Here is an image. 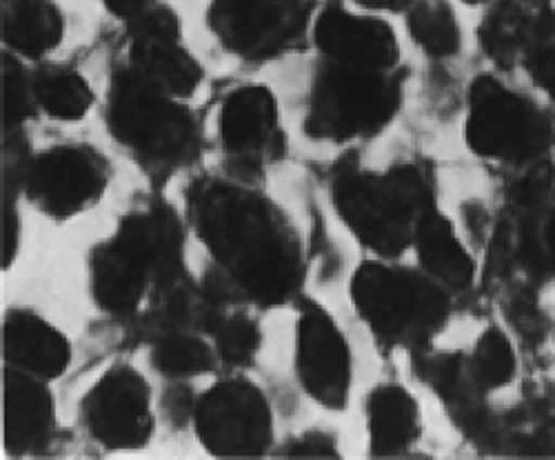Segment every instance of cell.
I'll list each match as a JSON object with an SVG mask.
<instances>
[{"label":"cell","instance_id":"obj_1","mask_svg":"<svg viewBox=\"0 0 555 460\" xmlns=\"http://www.w3.org/2000/svg\"><path fill=\"white\" fill-rule=\"evenodd\" d=\"M184 220L209 256L205 288L229 307L298 305L307 252L292 216L251 182L201 176L184 192Z\"/></svg>","mask_w":555,"mask_h":460},{"label":"cell","instance_id":"obj_2","mask_svg":"<svg viewBox=\"0 0 555 460\" xmlns=\"http://www.w3.org/2000/svg\"><path fill=\"white\" fill-rule=\"evenodd\" d=\"M188 227L178 209L160 199L129 209L116 232L89 252L87 279L94 305L109 316L129 318L158 285L188 273Z\"/></svg>","mask_w":555,"mask_h":460},{"label":"cell","instance_id":"obj_3","mask_svg":"<svg viewBox=\"0 0 555 460\" xmlns=\"http://www.w3.org/2000/svg\"><path fill=\"white\" fill-rule=\"evenodd\" d=\"M103 116L112 141L156 186L203 156V125L188 101L167 94L120 63L109 74Z\"/></svg>","mask_w":555,"mask_h":460},{"label":"cell","instance_id":"obj_4","mask_svg":"<svg viewBox=\"0 0 555 460\" xmlns=\"http://www.w3.org/2000/svg\"><path fill=\"white\" fill-rule=\"evenodd\" d=\"M330 194L356 243L391 260L413 247L418 229L438 209L434 176L421 163H398L380 171L345 169L334 176Z\"/></svg>","mask_w":555,"mask_h":460},{"label":"cell","instance_id":"obj_5","mask_svg":"<svg viewBox=\"0 0 555 460\" xmlns=\"http://www.w3.org/2000/svg\"><path fill=\"white\" fill-rule=\"evenodd\" d=\"M349 296L356 316L383 349L427 352L453 314V294L421 267L391 258L362 260L351 273Z\"/></svg>","mask_w":555,"mask_h":460},{"label":"cell","instance_id":"obj_6","mask_svg":"<svg viewBox=\"0 0 555 460\" xmlns=\"http://www.w3.org/2000/svg\"><path fill=\"white\" fill-rule=\"evenodd\" d=\"M406 74L318 61L302 129L315 143L349 145L372 141L398 118Z\"/></svg>","mask_w":555,"mask_h":460},{"label":"cell","instance_id":"obj_7","mask_svg":"<svg viewBox=\"0 0 555 460\" xmlns=\"http://www.w3.org/2000/svg\"><path fill=\"white\" fill-rule=\"evenodd\" d=\"M3 171L16 178L21 196L54 222L94 209L112 182V167L94 145L65 143L29 152L25 133L3 138Z\"/></svg>","mask_w":555,"mask_h":460},{"label":"cell","instance_id":"obj_8","mask_svg":"<svg viewBox=\"0 0 555 460\" xmlns=\"http://www.w3.org/2000/svg\"><path fill=\"white\" fill-rule=\"evenodd\" d=\"M465 145L498 167L525 171L548 158L555 141L551 116L495 74H478L469 87Z\"/></svg>","mask_w":555,"mask_h":460},{"label":"cell","instance_id":"obj_9","mask_svg":"<svg viewBox=\"0 0 555 460\" xmlns=\"http://www.w3.org/2000/svg\"><path fill=\"white\" fill-rule=\"evenodd\" d=\"M318 8L320 0H209L207 27L229 56L264 65L305 48Z\"/></svg>","mask_w":555,"mask_h":460},{"label":"cell","instance_id":"obj_10","mask_svg":"<svg viewBox=\"0 0 555 460\" xmlns=\"http://www.w3.org/2000/svg\"><path fill=\"white\" fill-rule=\"evenodd\" d=\"M218 143L227 176L251 186L285 158L287 138L271 87L245 82L227 91L218 112Z\"/></svg>","mask_w":555,"mask_h":460},{"label":"cell","instance_id":"obj_11","mask_svg":"<svg viewBox=\"0 0 555 460\" xmlns=\"http://www.w3.org/2000/svg\"><path fill=\"white\" fill-rule=\"evenodd\" d=\"M198 443L218 458H258L273 445V411L264 392L241 376L211 385L192 409Z\"/></svg>","mask_w":555,"mask_h":460},{"label":"cell","instance_id":"obj_12","mask_svg":"<svg viewBox=\"0 0 555 460\" xmlns=\"http://www.w3.org/2000/svg\"><path fill=\"white\" fill-rule=\"evenodd\" d=\"M118 63L182 101L194 99L205 80L203 65L184 42L180 16L167 3L125 21Z\"/></svg>","mask_w":555,"mask_h":460},{"label":"cell","instance_id":"obj_13","mask_svg":"<svg viewBox=\"0 0 555 460\" xmlns=\"http://www.w3.org/2000/svg\"><path fill=\"white\" fill-rule=\"evenodd\" d=\"M294 370L302 392L322 409L345 411L353 387V354L336 318L315 301H298Z\"/></svg>","mask_w":555,"mask_h":460},{"label":"cell","instance_id":"obj_14","mask_svg":"<svg viewBox=\"0 0 555 460\" xmlns=\"http://www.w3.org/2000/svg\"><path fill=\"white\" fill-rule=\"evenodd\" d=\"M87 436L105 449H141L156 430L152 387L133 365L116 362L80 403Z\"/></svg>","mask_w":555,"mask_h":460},{"label":"cell","instance_id":"obj_15","mask_svg":"<svg viewBox=\"0 0 555 460\" xmlns=\"http://www.w3.org/2000/svg\"><path fill=\"white\" fill-rule=\"evenodd\" d=\"M311 44L320 61L366 67H402V48L398 34L383 14L351 8L347 0L320 3L311 27Z\"/></svg>","mask_w":555,"mask_h":460},{"label":"cell","instance_id":"obj_16","mask_svg":"<svg viewBox=\"0 0 555 460\" xmlns=\"http://www.w3.org/2000/svg\"><path fill=\"white\" fill-rule=\"evenodd\" d=\"M476 36L482 54L498 69H525L555 42L553 0H491Z\"/></svg>","mask_w":555,"mask_h":460},{"label":"cell","instance_id":"obj_17","mask_svg":"<svg viewBox=\"0 0 555 460\" xmlns=\"http://www.w3.org/2000/svg\"><path fill=\"white\" fill-rule=\"evenodd\" d=\"M56 400L48 381L3 370V447L10 456H38L56 436Z\"/></svg>","mask_w":555,"mask_h":460},{"label":"cell","instance_id":"obj_18","mask_svg":"<svg viewBox=\"0 0 555 460\" xmlns=\"http://www.w3.org/2000/svg\"><path fill=\"white\" fill-rule=\"evenodd\" d=\"M5 367L40 381H59L72 365L69 338L29 309H10L3 318Z\"/></svg>","mask_w":555,"mask_h":460},{"label":"cell","instance_id":"obj_19","mask_svg":"<svg viewBox=\"0 0 555 460\" xmlns=\"http://www.w3.org/2000/svg\"><path fill=\"white\" fill-rule=\"evenodd\" d=\"M364 425L369 453L402 456L423 436L421 405L404 385L380 383L364 400Z\"/></svg>","mask_w":555,"mask_h":460},{"label":"cell","instance_id":"obj_20","mask_svg":"<svg viewBox=\"0 0 555 460\" xmlns=\"http://www.w3.org/2000/svg\"><path fill=\"white\" fill-rule=\"evenodd\" d=\"M65 38V16L56 0H0L3 52L27 63L52 56Z\"/></svg>","mask_w":555,"mask_h":460},{"label":"cell","instance_id":"obj_21","mask_svg":"<svg viewBox=\"0 0 555 460\" xmlns=\"http://www.w3.org/2000/svg\"><path fill=\"white\" fill-rule=\"evenodd\" d=\"M411 250L418 267L449 294H465L476 285L478 263L440 207L427 216Z\"/></svg>","mask_w":555,"mask_h":460},{"label":"cell","instance_id":"obj_22","mask_svg":"<svg viewBox=\"0 0 555 460\" xmlns=\"http://www.w3.org/2000/svg\"><path fill=\"white\" fill-rule=\"evenodd\" d=\"M31 91L38 112L61 123L82 120L96 103L94 89L76 67L52 61L34 63Z\"/></svg>","mask_w":555,"mask_h":460},{"label":"cell","instance_id":"obj_23","mask_svg":"<svg viewBox=\"0 0 555 460\" xmlns=\"http://www.w3.org/2000/svg\"><path fill=\"white\" fill-rule=\"evenodd\" d=\"M404 18L411 40L425 56L449 61L460 54L462 27L449 0H413Z\"/></svg>","mask_w":555,"mask_h":460},{"label":"cell","instance_id":"obj_24","mask_svg":"<svg viewBox=\"0 0 555 460\" xmlns=\"http://www.w3.org/2000/svg\"><path fill=\"white\" fill-rule=\"evenodd\" d=\"M150 362L160 376L180 381L216 372L220 358L203 334H167L152 341Z\"/></svg>","mask_w":555,"mask_h":460},{"label":"cell","instance_id":"obj_25","mask_svg":"<svg viewBox=\"0 0 555 460\" xmlns=\"http://www.w3.org/2000/svg\"><path fill=\"white\" fill-rule=\"evenodd\" d=\"M469 372L476 385L489 396L514 383L518 374V354L514 341L502 328H487L467 354Z\"/></svg>","mask_w":555,"mask_h":460},{"label":"cell","instance_id":"obj_26","mask_svg":"<svg viewBox=\"0 0 555 460\" xmlns=\"http://www.w3.org/2000/svg\"><path fill=\"white\" fill-rule=\"evenodd\" d=\"M209 336L214 338L220 362L234 367V370H247V367H251L262 345V330L258 320L245 309L231 311L227 307L216 320Z\"/></svg>","mask_w":555,"mask_h":460},{"label":"cell","instance_id":"obj_27","mask_svg":"<svg viewBox=\"0 0 555 460\" xmlns=\"http://www.w3.org/2000/svg\"><path fill=\"white\" fill-rule=\"evenodd\" d=\"M36 112L38 107L27 61L3 52V138L25 133V127Z\"/></svg>","mask_w":555,"mask_h":460},{"label":"cell","instance_id":"obj_28","mask_svg":"<svg viewBox=\"0 0 555 460\" xmlns=\"http://www.w3.org/2000/svg\"><path fill=\"white\" fill-rule=\"evenodd\" d=\"M518 205V203H516ZM531 218V241L538 279L555 281V199L542 205H522Z\"/></svg>","mask_w":555,"mask_h":460},{"label":"cell","instance_id":"obj_29","mask_svg":"<svg viewBox=\"0 0 555 460\" xmlns=\"http://www.w3.org/2000/svg\"><path fill=\"white\" fill-rule=\"evenodd\" d=\"M285 456H294V458H338V445L336 438L325 434V432H305L296 438H292L285 445Z\"/></svg>","mask_w":555,"mask_h":460},{"label":"cell","instance_id":"obj_30","mask_svg":"<svg viewBox=\"0 0 555 460\" xmlns=\"http://www.w3.org/2000/svg\"><path fill=\"white\" fill-rule=\"evenodd\" d=\"M525 72L531 76L533 85L542 94L555 103V42L542 50L533 61L527 63Z\"/></svg>","mask_w":555,"mask_h":460},{"label":"cell","instance_id":"obj_31","mask_svg":"<svg viewBox=\"0 0 555 460\" xmlns=\"http://www.w3.org/2000/svg\"><path fill=\"white\" fill-rule=\"evenodd\" d=\"M520 447L531 456H555V417L538 425Z\"/></svg>","mask_w":555,"mask_h":460},{"label":"cell","instance_id":"obj_32","mask_svg":"<svg viewBox=\"0 0 555 460\" xmlns=\"http://www.w3.org/2000/svg\"><path fill=\"white\" fill-rule=\"evenodd\" d=\"M101 3L112 16L125 23L138 14H143L145 10L154 8L156 3H160V0H101Z\"/></svg>","mask_w":555,"mask_h":460},{"label":"cell","instance_id":"obj_33","mask_svg":"<svg viewBox=\"0 0 555 460\" xmlns=\"http://www.w3.org/2000/svg\"><path fill=\"white\" fill-rule=\"evenodd\" d=\"M347 3L374 14H404L413 0H347Z\"/></svg>","mask_w":555,"mask_h":460},{"label":"cell","instance_id":"obj_34","mask_svg":"<svg viewBox=\"0 0 555 460\" xmlns=\"http://www.w3.org/2000/svg\"><path fill=\"white\" fill-rule=\"evenodd\" d=\"M462 3L469 5V8H480V5H489L491 0H462Z\"/></svg>","mask_w":555,"mask_h":460},{"label":"cell","instance_id":"obj_35","mask_svg":"<svg viewBox=\"0 0 555 460\" xmlns=\"http://www.w3.org/2000/svg\"><path fill=\"white\" fill-rule=\"evenodd\" d=\"M553 336H555V332H553Z\"/></svg>","mask_w":555,"mask_h":460}]
</instances>
